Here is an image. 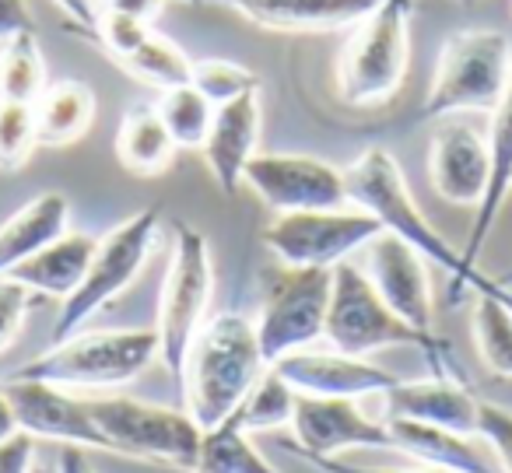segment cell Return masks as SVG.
Returning <instances> with one entry per match:
<instances>
[{
    "label": "cell",
    "mask_w": 512,
    "mask_h": 473,
    "mask_svg": "<svg viewBox=\"0 0 512 473\" xmlns=\"http://www.w3.org/2000/svg\"><path fill=\"white\" fill-rule=\"evenodd\" d=\"M176 141L165 130L158 106L137 102L123 113L120 130H116V158L134 176H162L176 158Z\"/></svg>",
    "instance_id": "484cf974"
},
{
    "label": "cell",
    "mask_w": 512,
    "mask_h": 473,
    "mask_svg": "<svg viewBox=\"0 0 512 473\" xmlns=\"http://www.w3.org/2000/svg\"><path fill=\"white\" fill-rule=\"evenodd\" d=\"M362 274L379 291L386 305L404 323L421 333L432 330V284H428V260L390 232H379L369 246H362Z\"/></svg>",
    "instance_id": "2e32d148"
},
{
    "label": "cell",
    "mask_w": 512,
    "mask_h": 473,
    "mask_svg": "<svg viewBox=\"0 0 512 473\" xmlns=\"http://www.w3.org/2000/svg\"><path fill=\"white\" fill-rule=\"evenodd\" d=\"M60 473H92V470L85 466L81 449H64L60 452Z\"/></svg>",
    "instance_id": "ee69618b"
},
{
    "label": "cell",
    "mask_w": 512,
    "mask_h": 473,
    "mask_svg": "<svg viewBox=\"0 0 512 473\" xmlns=\"http://www.w3.org/2000/svg\"><path fill=\"white\" fill-rule=\"evenodd\" d=\"M477 438L488 442L502 473H512V410L498 403H477Z\"/></svg>",
    "instance_id": "e575fe53"
},
{
    "label": "cell",
    "mask_w": 512,
    "mask_h": 473,
    "mask_svg": "<svg viewBox=\"0 0 512 473\" xmlns=\"http://www.w3.org/2000/svg\"><path fill=\"white\" fill-rule=\"evenodd\" d=\"M348 179V204L358 211L372 214V218L383 225V232L397 235L404 246H411L418 256H425L428 263L442 267L453 277V288H474L477 295L502 298L512 302V291L505 288L495 277H484L477 267H470L463 260V249H456L453 242H446L439 235V228L421 214L418 200L407 190V179L400 162L386 148H369L355 158V162L344 169Z\"/></svg>",
    "instance_id": "6da1fadb"
},
{
    "label": "cell",
    "mask_w": 512,
    "mask_h": 473,
    "mask_svg": "<svg viewBox=\"0 0 512 473\" xmlns=\"http://www.w3.org/2000/svg\"><path fill=\"white\" fill-rule=\"evenodd\" d=\"M95 424L109 438L113 452L137 459H158L179 470H197L200 459V424L186 410L162 403L137 400V396H95L88 400Z\"/></svg>",
    "instance_id": "30bf717a"
},
{
    "label": "cell",
    "mask_w": 512,
    "mask_h": 473,
    "mask_svg": "<svg viewBox=\"0 0 512 473\" xmlns=\"http://www.w3.org/2000/svg\"><path fill=\"white\" fill-rule=\"evenodd\" d=\"M383 421L390 428V449L407 452L421 466H439L449 473H498L474 445V435L435 428V424L400 421V417H383Z\"/></svg>",
    "instance_id": "603a6c76"
},
{
    "label": "cell",
    "mask_w": 512,
    "mask_h": 473,
    "mask_svg": "<svg viewBox=\"0 0 512 473\" xmlns=\"http://www.w3.org/2000/svg\"><path fill=\"white\" fill-rule=\"evenodd\" d=\"M193 473H281L264 459V452L249 442L239 424L228 421L214 424L200 435V459Z\"/></svg>",
    "instance_id": "83f0119b"
},
{
    "label": "cell",
    "mask_w": 512,
    "mask_h": 473,
    "mask_svg": "<svg viewBox=\"0 0 512 473\" xmlns=\"http://www.w3.org/2000/svg\"><path fill=\"white\" fill-rule=\"evenodd\" d=\"M323 340L334 351L351 354V358H369V354L390 351V347H414V351H421L432 361L435 375H456L446 344L435 333H421L411 323H404L379 298V291L369 284L362 267H355L351 260L334 267V288H330Z\"/></svg>",
    "instance_id": "3957f363"
},
{
    "label": "cell",
    "mask_w": 512,
    "mask_h": 473,
    "mask_svg": "<svg viewBox=\"0 0 512 473\" xmlns=\"http://www.w3.org/2000/svg\"><path fill=\"white\" fill-rule=\"evenodd\" d=\"M512 78V43L495 29H463L442 43L428 95L425 120H453L463 113H491Z\"/></svg>",
    "instance_id": "8992f818"
},
{
    "label": "cell",
    "mask_w": 512,
    "mask_h": 473,
    "mask_svg": "<svg viewBox=\"0 0 512 473\" xmlns=\"http://www.w3.org/2000/svg\"><path fill=\"white\" fill-rule=\"evenodd\" d=\"M193 88H200L211 106H225L235 102L249 92H260V78H256L249 67L235 64V60H221V57H207L200 64H193Z\"/></svg>",
    "instance_id": "d6a6232c"
},
{
    "label": "cell",
    "mask_w": 512,
    "mask_h": 473,
    "mask_svg": "<svg viewBox=\"0 0 512 473\" xmlns=\"http://www.w3.org/2000/svg\"><path fill=\"white\" fill-rule=\"evenodd\" d=\"M120 67L130 78H137L141 85L158 88V92H169V88L190 85L193 81V60L172 39L158 36V32H151L127 60H120Z\"/></svg>",
    "instance_id": "f546056e"
},
{
    "label": "cell",
    "mask_w": 512,
    "mask_h": 473,
    "mask_svg": "<svg viewBox=\"0 0 512 473\" xmlns=\"http://www.w3.org/2000/svg\"><path fill=\"white\" fill-rule=\"evenodd\" d=\"M474 347L491 375L512 379V302L477 295Z\"/></svg>",
    "instance_id": "1f68e13d"
},
{
    "label": "cell",
    "mask_w": 512,
    "mask_h": 473,
    "mask_svg": "<svg viewBox=\"0 0 512 473\" xmlns=\"http://www.w3.org/2000/svg\"><path fill=\"white\" fill-rule=\"evenodd\" d=\"M278 375L299 396H337V400H362V396H383L400 382L397 372L376 365L369 358H351L341 351H320V347H302L274 361Z\"/></svg>",
    "instance_id": "9a60e30c"
},
{
    "label": "cell",
    "mask_w": 512,
    "mask_h": 473,
    "mask_svg": "<svg viewBox=\"0 0 512 473\" xmlns=\"http://www.w3.org/2000/svg\"><path fill=\"white\" fill-rule=\"evenodd\" d=\"M32 302H36V295H32L22 281H15V277H0V354L18 340Z\"/></svg>",
    "instance_id": "8d00e7d4"
},
{
    "label": "cell",
    "mask_w": 512,
    "mask_h": 473,
    "mask_svg": "<svg viewBox=\"0 0 512 473\" xmlns=\"http://www.w3.org/2000/svg\"><path fill=\"white\" fill-rule=\"evenodd\" d=\"M4 393L15 410L18 431L29 438H50V442H64L67 449H102L113 452L109 438L95 424L88 400L74 396L71 389L50 386V382L36 379H8Z\"/></svg>",
    "instance_id": "5bb4252c"
},
{
    "label": "cell",
    "mask_w": 512,
    "mask_h": 473,
    "mask_svg": "<svg viewBox=\"0 0 512 473\" xmlns=\"http://www.w3.org/2000/svg\"><path fill=\"white\" fill-rule=\"evenodd\" d=\"M158 361L151 330H78L15 368L11 379H36L60 389H116L134 382Z\"/></svg>",
    "instance_id": "277c9868"
},
{
    "label": "cell",
    "mask_w": 512,
    "mask_h": 473,
    "mask_svg": "<svg viewBox=\"0 0 512 473\" xmlns=\"http://www.w3.org/2000/svg\"><path fill=\"white\" fill-rule=\"evenodd\" d=\"M491 127H488V158H491V176H488V190H484V200L477 204L474 225H470L467 246H463V260L470 267H477L481 260V249L488 246V235L495 228L498 214H502V204L512 190V78L505 85L498 106L491 109Z\"/></svg>",
    "instance_id": "44dd1931"
},
{
    "label": "cell",
    "mask_w": 512,
    "mask_h": 473,
    "mask_svg": "<svg viewBox=\"0 0 512 473\" xmlns=\"http://www.w3.org/2000/svg\"><path fill=\"white\" fill-rule=\"evenodd\" d=\"M25 32H36V15L29 0H0V43H8Z\"/></svg>",
    "instance_id": "ab89813d"
},
{
    "label": "cell",
    "mask_w": 512,
    "mask_h": 473,
    "mask_svg": "<svg viewBox=\"0 0 512 473\" xmlns=\"http://www.w3.org/2000/svg\"><path fill=\"white\" fill-rule=\"evenodd\" d=\"M46 85H50V74H46V60L43 50H39L36 32H25V36L0 43V102L36 106Z\"/></svg>",
    "instance_id": "4316f807"
},
{
    "label": "cell",
    "mask_w": 512,
    "mask_h": 473,
    "mask_svg": "<svg viewBox=\"0 0 512 473\" xmlns=\"http://www.w3.org/2000/svg\"><path fill=\"white\" fill-rule=\"evenodd\" d=\"M71 200L60 190H46L22 204L0 225V277H8L15 267L71 232Z\"/></svg>",
    "instance_id": "7402d4cb"
},
{
    "label": "cell",
    "mask_w": 512,
    "mask_h": 473,
    "mask_svg": "<svg viewBox=\"0 0 512 473\" xmlns=\"http://www.w3.org/2000/svg\"><path fill=\"white\" fill-rule=\"evenodd\" d=\"M260 144V92L214 109L211 134L204 141V165L221 193H235Z\"/></svg>",
    "instance_id": "d6986e66"
},
{
    "label": "cell",
    "mask_w": 512,
    "mask_h": 473,
    "mask_svg": "<svg viewBox=\"0 0 512 473\" xmlns=\"http://www.w3.org/2000/svg\"><path fill=\"white\" fill-rule=\"evenodd\" d=\"M95 242L99 239H92V235H85V232H67V235H60L57 242H50L46 249H39L22 267L11 270L8 277L22 281L36 298L46 295V298L67 302V298L78 291L88 263H92Z\"/></svg>",
    "instance_id": "cb8c5ba5"
},
{
    "label": "cell",
    "mask_w": 512,
    "mask_h": 473,
    "mask_svg": "<svg viewBox=\"0 0 512 473\" xmlns=\"http://www.w3.org/2000/svg\"><path fill=\"white\" fill-rule=\"evenodd\" d=\"M186 4H200V0H186ZM207 4H211V0H207Z\"/></svg>",
    "instance_id": "c3c4849f"
},
{
    "label": "cell",
    "mask_w": 512,
    "mask_h": 473,
    "mask_svg": "<svg viewBox=\"0 0 512 473\" xmlns=\"http://www.w3.org/2000/svg\"><path fill=\"white\" fill-rule=\"evenodd\" d=\"M242 183L264 200L274 214L299 211H337L348 207V179L344 169L316 155L292 151H256L246 165Z\"/></svg>",
    "instance_id": "7c38bea8"
},
{
    "label": "cell",
    "mask_w": 512,
    "mask_h": 473,
    "mask_svg": "<svg viewBox=\"0 0 512 473\" xmlns=\"http://www.w3.org/2000/svg\"><path fill=\"white\" fill-rule=\"evenodd\" d=\"M267 358L256 340L253 319L239 312H218L193 337L183 361V400L186 414L200 424V431L228 421L246 400L249 389L267 372Z\"/></svg>",
    "instance_id": "7a4b0ae2"
},
{
    "label": "cell",
    "mask_w": 512,
    "mask_h": 473,
    "mask_svg": "<svg viewBox=\"0 0 512 473\" xmlns=\"http://www.w3.org/2000/svg\"><path fill=\"white\" fill-rule=\"evenodd\" d=\"M162 8H165V0H99V11H106V15H123L144 25H155Z\"/></svg>",
    "instance_id": "60d3db41"
},
{
    "label": "cell",
    "mask_w": 512,
    "mask_h": 473,
    "mask_svg": "<svg viewBox=\"0 0 512 473\" xmlns=\"http://www.w3.org/2000/svg\"><path fill=\"white\" fill-rule=\"evenodd\" d=\"M313 466H320L323 473H449L439 470V466H418V470H390V466H348L341 459H313Z\"/></svg>",
    "instance_id": "b9f144b4"
},
{
    "label": "cell",
    "mask_w": 512,
    "mask_h": 473,
    "mask_svg": "<svg viewBox=\"0 0 512 473\" xmlns=\"http://www.w3.org/2000/svg\"><path fill=\"white\" fill-rule=\"evenodd\" d=\"M158 232H162V211L158 207H144V211L130 214L127 221L109 228L95 242L92 263H88L78 291L67 302H60V316L53 323V344L78 333L95 312L106 309L113 298H120L137 281V274L148 267Z\"/></svg>",
    "instance_id": "52a82bcc"
},
{
    "label": "cell",
    "mask_w": 512,
    "mask_h": 473,
    "mask_svg": "<svg viewBox=\"0 0 512 473\" xmlns=\"http://www.w3.org/2000/svg\"><path fill=\"white\" fill-rule=\"evenodd\" d=\"M18 431V421H15V410H11V400H8V393L0 389V442L4 438H11Z\"/></svg>",
    "instance_id": "7bdbcfd3"
},
{
    "label": "cell",
    "mask_w": 512,
    "mask_h": 473,
    "mask_svg": "<svg viewBox=\"0 0 512 473\" xmlns=\"http://www.w3.org/2000/svg\"><path fill=\"white\" fill-rule=\"evenodd\" d=\"M292 431V452H299L306 463L337 459L348 449H390V428L383 417H369L358 400L337 396H299Z\"/></svg>",
    "instance_id": "4fadbf2b"
},
{
    "label": "cell",
    "mask_w": 512,
    "mask_h": 473,
    "mask_svg": "<svg viewBox=\"0 0 512 473\" xmlns=\"http://www.w3.org/2000/svg\"><path fill=\"white\" fill-rule=\"evenodd\" d=\"M36 116L39 148H71L92 130L95 123V92L85 81H50L39 102L32 106Z\"/></svg>",
    "instance_id": "d4e9b609"
},
{
    "label": "cell",
    "mask_w": 512,
    "mask_h": 473,
    "mask_svg": "<svg viewBox=\"0 0 512 473\" xmlns=\"http://www.w3.org/2000/svg\"><path fill=\"white\" fill-rule=\"evenodd\" d=\"M29 473H60V463H50V459H39L36 456V463H32Z\"/></svg>",
    "instance_id": "f6af8a7d"
},
{
    "label": "cell",
    "mask_w": 512,
    "mask_h": 473,
    "mask_svg": "<svg viewBox=\"0 0 512 473\" xmlns=\"http://www.w3.org/2000/svg\"><path fill=\"white\" fill-rule=\"evenodd\" d=\"M488 176V137H481L474 127L460 120H442V127L432 134V148H428L432 190L446 204L477 207L484 200V190H488Z\"/></svg>",
    "instance_id": "e0dca14e"
},
{
    "label": "cell",
    "mask_w": 512,
    "mask_h": 473,
    "mask_svg": "<svg viewBox=\"0 0 512 473\" xmlns=\"http://www.w3.org/2000/svg\"><path fill=\"white\" fill-rule=\"evenodd\" d=\"M498 281H502V284H505V288H509V281H512V274H509V277H498Z\"/></svg>",
    "instance_id": "7dc6e473"
},
{
    "label": "cell",
    "mask_w": 512,
    "mask_h": 473,
    "mask_svg": "<svg viewBox=\"0 0 512 473\" xmlns=\"http://www.w3.org/2000/svg\"><path fill=\"white\" fill-rule=\"evenodd\" d=\"M386 414L400 421L435 424V428L477 435V396L456 375H432V379H400L383 393Z\"/></svg>",
    "instance_id": "ac0fdd59"
},
{
    "label": "cell",
    "mask_w": 512,
    "mask_h": 473,
    "mask_svg": "<svg viewBox=\"0 0 512 473\" xmlns=\"http://www.w3.org/2000/svg\"><path fill=\"white\" fill-rule=\"evenodd\" d=\"M151 25L144 22H134V18H123V15H106V11H99V36H95V43L102 46V50L109 53V57L120 64V60H127L130 53L137 50V46L144 43V39L151 36Z\"/></svg>",
    "instance_id": "d590c367"
},
{
    "label": "cell",
    "mask_w": 512,
    "mask_h": 473,
    "mask_svg": "<svg viewBox=\"0 0 512 473\" xmlns=\"http://www.w3.org/2000/svg\"><path fill=\"white\" fill-rule=\"evenodd\" d=\"M239 11L249 22L278 32H330L351 29L383 0H211Z\"/></svg>",
    "instance_id": "ffe728a7"
},
{
    "label": "cell",
    "mask_w": 512,
    "mask_h": 473,
    "mask_svg": "<svg viewBox=\"0 0 512 473\" xmlns=\"http://www.w3.org/2000/svg\"><path fill=\"white\" fill-rule=\"evenodd\" d=\"M456 4H463V8H470V4H477V0H456Z\"/></svg>",
    "instance_id": "bcb514c9"
},
{
    "label": "cell",
    "mask_w": 512,
    "mask_h": 473,
    "mask_svg": "<svg viewBox=\"0 0 512 473\" xmlns=\"http://www.w3.org/2000/svg\"><path fill=\"white\" fill-rule=\"evenodd\" d=\"M295 400H299V393H295V389L278 375V368L271 365L264 375H260V382L246 393V400L239 403L232 421L239 424L246 435L285 428V424H292Z\"/></svg>",
    "instance_id": "f1b7e54d"
},
{
    "label": "cell",
    "mask_w": 512,
    "mask_h": 473,
    "mask_svg": "<svg viewBox=\"0 0 512 473\" xmlns=\"http://www.w3.org/2000/svg\"><path fill=\"white\" fill-rule=\"evenodd\" d=\"M158 106V116H162L165 130L169 137L176 141V148H186V151H200L211 134V123H214V109L211 102L200 95V88L193 85H179V88H169L162 92V99L155 102Z\"/></svg>",
    "instance_id": "4dcf8cb0"
},
{
    "label": "cell",
    "mask_w": 512,
    "mask_h": 473,
    "mask_svg": "<svg viewBox=\"0 0 512 473\" xmlns=\"http://www.w3.org/2000/svg\"><path fill=\"white\" fill-rule=\"evenodd\" d=\"M330 288H334V270L285 267V263L264 270L260 316L253 326L267 365L323 340Z\"/></svg>",
    "instance_id": "9c48e42d"
},
{
    "label": "cell",
    "mask_w": 512,
    "mask_h": 473,
    "mask_svg": "<svg viewBox=\"0 0 512 473\" xmlns=\"http://www.w3.org/2000/svg\"><path fill=\"white\" fill-rule=\"evenodd\" d=\"M411 0H383L351 25L337 53V95L344 106L372 109L400 92L411 64Z\"/></svg>",
    "instance_id": "5b68a950"
},
{
    "label": "cell",
    "mask_w": 512,
    "mask_h": 473,
    "mask_svg": "<svg viewBox=\"0 0 512 473\" xmlns=\"http://www.w3.org/2000/svg\"><path fill=\"white\" fill-rule=\"evenodd\" d=\"M32 463H36V438L15 431L0 442V473H29Z\"/></svg>",
    "instance_id": "74e56055"
},
{
    "label": "cell",
    "mask_w": 512,
    "mask_h": 473,
    "mask_svg": "<svg viewBox=\"0 0 512 473\" xmlns=\"http://www.w3.org/2000/svg\"><path fill=\"white\" fill-rule=\"evenodd\" d=\"M39 148L32 106L0 102V172H18Z\"/></svg>",
    "instance_id": "836d02e7"
},
{
    "label": "cell",
    "mask_w": 512,
    "mask_h": 473,
    "mask_svg": "<svg viewBox=\"0 0 512 473\" xmlns=\"http://www.w3.org/2000/svg\"><path fill=\"white\" fill-rule=\"evenodd\" d=\"M379 232H383V225L372 214L348 204L337 207V211L278 214L264 228V246L285 267L334 270L348 256L362 253V246H369Z\"/></svg>",
    "instance_id": "8fae6325"
},
{
    "label": "cell",
    "mask_w": 512,
    "mask_h": 473,
    "mask_svg": "<svg viewBox=\"0 0 512 473\" xmlns=\"http://www.w3.org/2000/svg\"><path fill=\"white\" fill-rule=\"evenodd\" d=\"M214 295V263L207 235L193 225H176L169 270H165L162 295H158V358L172 372V379H183V361L193 337L207 323V305Z\"/></svg>",
    "instance_id": "ba28073f"
},
{
    "label": "cell",
    "mask_w": 512,
    "mask_h": 473,
    "mask_svg": "<svg viewBox=\"0 0 512 473\" xmlns=\"http://www.w3.org/2000/svg\"><path fill=\"white\" fill-rule=\"evenodd\" d=\"M50 4L67 18L71 29H78L81 36L95 43V36H99V0H50Z\"/></svg>",
    "instance_id": "f35d334b"
}]
</instances>
